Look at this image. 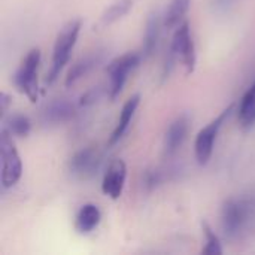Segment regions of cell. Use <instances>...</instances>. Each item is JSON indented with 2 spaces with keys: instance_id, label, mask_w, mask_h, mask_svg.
Segmentation results:
<instances>
[{
  "instance_id": "cell-9",
  "label": "cell",
  "mask_w": 255,
  "mask_h": 255,
  "mask_svg": "<svg viewBox=\"0 0 255 255\" xmlns=\"http://www.w3.org/2000/svg\"><path fill=\"white\" fill-rule=\"evenodd\" d=\"M126 179H127V166L123 160H114L105 175H103V181H102V191L105 196L111 197L112 200H117L121 197L124 185H126Z\"/></svg>"
},
{
  "instance_id": "cell-17",
  "label": "cell",
  "mask_w": 255,
  "mask_h": 255,
  "mask_svg": "<svg viewBox=\"0 0 255 255\" xmlns=\"http://www.w3.org/2000/svg\"><path fill=\"white\" fill-rule=\"evenodd\" d=\"M3 128L7 130L15 137H25V136H28V133L31 130V121L27 115L13 114L4 121Z\"/></svg>"
},
{
  "instance_id": "cell-5",
  "label": "cell",
  "mask_w": 255,
  "mask_h": 255,
  "mask_svg": "<svg viewBox=\"0 0 255 255\" xmlns=\"http://www.w3.org/2000/svg\"><path fill=\"white\" fill-rule=\"evenodd\" d=\"M233 109H235V105L233 103L229 105L215 120H212L206 127H203L197 133L196 142H194V154H196V160L200 166L208 164V161L211 160L218 133H220L221 127L224 126V123L227 121V118L230 117V114L233 112Z\"/></svg>"
},
{
  "instance_id": "cell-22",
  "label": "cell",
  "mask_w": 255,
  "mask_h": 255,
  "mask_svg": "<svg viewBox=\"0 0 255 255\" xmlns=\"http://www.w3.org/2000/svg\"><path fill=\"white\" fill-rule=\"evenodd\" d=\"M238 118L244 128H251L253 126H255V100L247 108L238 111Z\"/></svg>"
},
{
  "instance_id": "cell-19",
  "label": "cell",
  "mask_w": 255,
  "mask_h": 255,
  "mask_svg": "<svg viewBox=\"0 0 255 255\" xmlns=\"http://www.w3.org/2000/svg\"><path fill=\"white\" fill-rule=\"evenodd\" d=\"M202 230L205 235V248L202 250V253L205 255H221L223 254V247L220 242V238L214 233V230L211 229V226L203 221L202 223Z\"/></svg>"
},
{
  "instance_id": "cell-8",
  "label": "cell",
  "mask_w": 255,
  "mask_h": 255,
  "mask_svg": "<svg viewBox=\"0 0 255 255\" xmlns=\"http://www.w3.org/2000/svg\"><path fill=\"white\" fill-rule=\"evenodd\" d=\"M102 154L94 146H87L76 151L69 160V172L78 179H90L97 175L102 166Z\"/></svg>"
},
{
  "instance_id": "cell-18",
  "label": "cell",
  "mask_w": 255,
  "mask_h": 255,
  "mask_svg": "<svg viewBox=\"0 0 255 255\" xmlns=\"http://www.w3.org/2000/svg\"><path fill=\"white\" fill-rule=\"evenodd\" d=\"M133 7V0H117L114 1L102 15V24L108 25L118 19H121L124 15H127Z\"/></svg>"
},
{
  "instance_id": "cell-6",
  "label": "cell",
  "mask_w": 255,
  "mask_h": 255,
  "mask_svg": "<svg viewBox=\"0 0 255 255\" xmlns=\"http://www.w3.org/2000/svg\"><path fill=\"white\" fill-rule=\"evenodd\" d=\"M40 58L42 54L39 48L30 49L13 75V82L16 88L24 93L31 102L37 100V69L40 64Z\"/></svg>"
},
{
  "instance_id": "cell-23",
  "label": "cell",
  "mask_w": 255,
  "mask_h": 255,
  "mask_svg": "<svg viewBox=\"0 0 255 255\" xmlns=\"http://www.w3.org/2000/svg\"><path fill=\"white\" fill-rule=\"evenodd\" d=\"M239 0H211V7L218 15H226L238 6Z\"/></svg>"
},
{
  "instance_id": "cell-7",
  "label": "cell",
  "mask_w": 255,
  "mask_h": 255,
  "mask_svg": "<svg viewBox=\"0 0 255 255\" xmlns=\"http://www.w3.org/2000/svg\"><path fill=\"white\" fill-rule=\"evenodd\" d=\"M170 49L176 54L179 61L185 66L187 73H193L197 63V54H196V45L191 34V27L188 21L181 22L173 33Z\"/></svg>"
},
{
  "instance_id": "cell-16",
  "label": "cell",
  "mask_w": 255,
  "mask_h": 255,
  "mask_svg": "<svg viewBox=\"0 0 255 255\" xmlns=\"http://www.w3.org/2000/svg\"><path fill=\"white\" fill-rule=\"evenodd\" d=\"M191 0H170L166 12L163 13V22L164 28L172 30L176 28L181 22H184V18L190 9Z\"/></svg>"
},
{
  "instance_id": "cell-1",
  "label": "cell",
  "mask_w": 255,
  "mask_h": 255,
  "mask_svg": "<svg viewBox=\"0 0 255 255\" xmlns=\"http://www.w3.org/2000/svg\"><path fill=\"white\" fill-rule=\"evenodd\" d=\"M221 230L232 239H244L255 232V196L230 197L221 208Z\"/></svg>"
},
{
  "instance_id": "cell-24",
  "label": "cell",
  "mask_w": 255,
  "mask_h": 255,
  "mask_svg": "<svg viewBox=\"0 0 255 255\" xmlns=\"http://www.w3.org/2000/svg\"><path fill=\"white\" fill-rule=\"evenodd\" d=\"M10 105H12V97L9 94H6L4 91H1L0 93V117L1 118H4Z\"/></svg>"
},
{
  "instance_id": "cell-13",
  "label": "cell",
  "mask_w": 255,
  "mask_h": 255,
  "mask_svg": "<svg viewBox=\"0 0 255 255\" xmlns=\"http://www.w3.org/2000/svg\"><path fill=\"white\" fill-rule=\"evenodd\" d=\"M163 27H164L163 15L160 13V10H152L145 22V33H143V43H142V54L145 58L151 57L155 52Z\"/></svg>"
},
{
  "instance_id": "cell-10",
  "label": "cell",
  "mask_w": 255,
  "mask_h": 255,
  "mask_svg": "<svg viewBox=\"0 0 255 255\" xmlns=\"http://www.w3.org/2000/svg\"><path fill=\"white\" fill-rule=\"evenodd\" d=\"M190 131V117L188 115H179L178 118H175L164 134V152L166 155H175L184 145V142L187 140Z\"/></svg>"
},
{
  "instance_id": "cell-15",
  "label": "cell",
  "mask_w": 255,
  "mask_h": 255,
  "mask_svg": "<svg viewBox=\"0 0 255 255\" xmlns=\"http://www.w3.org/2000/svg\"><path fill=\"white\" fill-rule=\"evenodd\" d=\"M139 103H140V96H139V94L131 96V97L124 103V106H123V109H121V114H120V120H118V123H117V126H115V128H114V131H112V134H111V137H109V142H108L109 145L117 143V142L126 134V131H127L130 123H131V118H133V115H134V112H136Z\"/></svg>"
},
{
  "instance_id": "cell-2",
  "label": "cell",
  "mask_w": 255,
  "mask_h": 255,
  "mask_svg": "<svg viewBox=\"0 0 255 255\" xmlns=\"http://www.w3.org/2000/svg\"><path fill=\"white\" fill-rule=\"evenodd\" d=\"M81 31V21L79 19H72L69 21L57 34L54 49H52V60H51V67L46 75V84H52L58 76L63 67L67 64L72 49L78 40Z\"/></svg>"
},
{
  "instance_id": "cell-14",
  "label": "cell",
  "mask_w": 255,
  "mask_h": 255,
  "mask_svg": "<svg viewBox=\"0 0 255 255\" xmlns=\"http://www.w3.org/2000/svg\"><path fill=\"white\" fill-rule=\"evenodd\" d=\"M102 220V212L97 205L94 203H85L79 208L76 217H75V229L81 235L91 233Z\"/></svg>"
},
{
  "instance_id": "cell-4",
  "label": "cell",
  "mask_w": 255,
  "mask_h": 255,
  "mask_svg": "<svg viewBox=\"0 0 255 255\" xmlns=\"http://www.w3.org/2000/svg\"><path fill=\"white\" fill-rule=\"evenodd\" d=\"M142 58H145L142 51L140 52L133 51V52H126V54L114 58L112 61H109V64L106 66V73L109 76L108 94H109L111 100H115L121 94V91L128 79V75L140 64Z\"/></svg>"
},
{
  "instance_id": "cell-11",
  "label": "cell",
  "mask_w": 255,
  "mask_h": 255,
  "mask_svg": "<svg viewBox=\"0 0 255 255\" xmlns=\"http://www.w3.org/2000/svg\"><path fill=\"white\" fill-rule=\"evenodd\" d=\"M75 115V105L69 99H52L40 112V123L45 126H58Z\"/></svg>"
},
{
  "instance_id": "cell-12",
  "label": "cell",
  "mask_w": 255,
  "mask_h": 255,
  "mask_svg": "<svg viewBox=\"0 0 255 255\" xmlns=\"http://www.w3.org/2000/svg\"><path fill=\"white\" fill-rule=\"evenodd\" d=\"M105 60V52L103 51H93L84 57H81L67 72L66 79H64V85L70 87L73 84H76L79 79H82L84 76H87L88 73H91L102 61Z\"/></svg>"
},
{
  "instance_id": "cell-20",
  "label": "cell",
  "mask_w": 255,
  "mask_h": 255,
  "mask_svg": "<svg viewBox=\"0 0 255 255\" xmlns=\"http://www.w3.org/2000/svg\"><path fill=\"white\" fill-rule=\"evenodd\" d=\"M170 170H166V169H152V170H148L143 176V187L148 188V190H154L160 185H163L169 176H170Z\"/></svg>"
},
{
  "instance_id": "cell-21",
  "label": "cell",
  "mask_w": 255,
  "mask_h": 255,
  "mask_svg": "<svg viewBox=\"0 0 255 255\" xmlns=\"http://www.w3.org/2000/svg\"><path fill=\"white\" fill-rule=\"evenodd\" d=\"M106 90L103 85H96V87H91L90 90H87L81 97H79V106L82 108H88V106H93L94 103H97L103 96H105Z\"/></svg>"
},
{
  "instance_id": "cell-3",
  "label": "cell",
  "mask_w": 255,
  "mask_h": 255,
  "mask_svg": "<svg viewBox=\"0 0 255 255\" xmlns=\"http://www.w3.org/2000/svg\"><path fill=\"white\" fill-rule=\"evenodd\" d=\"M22 176V161L16 151L13 136L1 127L0 130V184L12 188Z\"/></svg>"
}]
</instances>
